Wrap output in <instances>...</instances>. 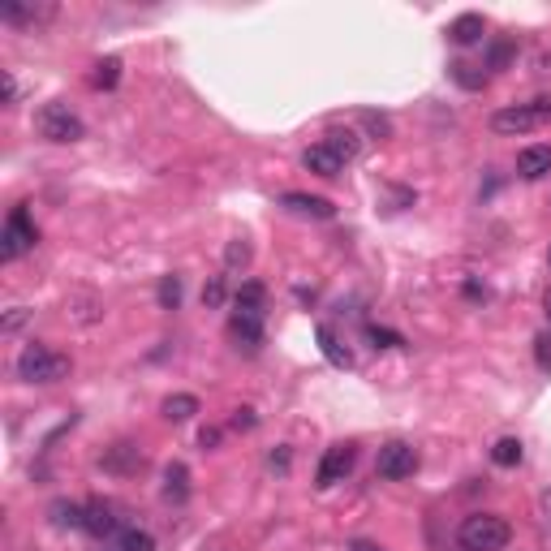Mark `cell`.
Here are the masks:
<instances>
[{"mask_svg": "<svg viewBox=\"0 0 551 551\" xmlns=\"http://www.w3.org/2000/svg\"><path fill=\"white\" fill-rule=\"evenodd\" d=\"M14 371H17V379H22V384H39V388H48V384H61V379H69L74 362H69L65 354L48 349V345L31 341L22 354H17Z\"/></svg>", "mask_w": 551, "mask_h": 551, "instance_id": "obj_1", "label": "cell"}, {"mask_svg": "<svg viewBox=\"0 0 551 551\" xmlns=\"http://www.w3.org/2000/svg\"><path fill=\"white\" fill-rule=\"evenodd\" d=\"M513 543V526L500 513H470L456 526V547L461 551H504Z\"/></svg>", "mask_w": 551, "mask_h": 551, "instance_id": "obj_2", "label": "cell"}, {"mask_svg": "<svg viewBox=\"0 0 551 551\" xmlns=\"http://www.w3.org/2000/svg\"><path fill=\"white\" fill-rule=\"evenodd\" d=\"M551 121V99H530V104H508L500 113H491V134H504V138H513V134H530L538 125H547Z\"/></svg>", "mask_w": 551, "mask_h": 551, "instance_id": "obj_3", "label": "cell"}, {"mask_svg": "<svg viewBox=\"0 0 551 551\" xmlns=\"http://www.w3.org/2000/svg\"><path fill=\"white\" fill-rule=\"evenodd\" d=\"M35 130H39V138H48V143H78L82 134H86V125H82V116L69 104L52 99V104H44L35 113Z\"/></svg>", "mask_w": 551, "mask_h": 551, "instance_id": "obj_4", "label": "cell"}, {"mask_svg": "<svg viewBox=\"0 0 551 551\" xmlns=\"http://www.w3.org/2000/svg\"><path fill=\"white\" fill-rule=\"evenodd\" d=\"M35 242H39V228L31 225V215H26V203H17L9 211V220H5V233H0V259L14 263L22 255H31Z\"/></svg>", "mask_w": 551, "mask_h": 551, "instance_id": "obj_5", "label": "cell"}, {"mask_svg": "<svg viewBox=\"0 0 551 551\" xmlns=\"http://www.w3.org/2000/svg\"><path fill=\"white\" fill-rule=\"evenodd\" d=\"M375 474L379 478H388V483H406L418 474V448L406 444V439H388L379 456H375Z\"/></svg>", "mask_w": 551, "mask_h": 551, "instance_id": "obj_6", "label": "cell"}, {"mask_svg": "<svg viewBox=\"0 0 551 551\" xmlns=\"http://www.w3.org/2000/svg\"><path fill=\"white\" fill-rule=\"evenodd\" d=\"M354 461H357V453H354V444H332L324 456H319V470H315V483L324 486H336V483H345L349 478V470H354Z\"/></svg>", "mask_w": 551, "mask_h": 551, "instance_id": "obj_7", "label": "cell"}, {"mask_svg": "<svg viewBox=\"0 0 551 551\" xmlns=\"http://www.w3.org/2000/svg\"><path fill=\"white\" fill-rule=\"evenodd\" d=\"M99 466H104L108 474H121V478H130V474L143 470V448H138V444H130V439H116L113 448H104Z\"/></svg>", "mask_w": 551, "mask_h": 551, "instance_id": "obj_8", "label": "cell"}, {"mask_svg": "<svg viewBox=\"0 0 551 551\" xmlns=\"http://www.w3.org/2000/svg\"><path fill=\"white\" fill-rule=\"evenodd\" d=\"M82 530L95 538H116L121 535V517H116V508L108 500H91L86 504V526Z\"/></svg>", "mask_w": 551, "mask_h": 551, "instance_id": "obj_9", "label": "cell"}, {"mask_svg": "<svg viewBox=\"0 0 551 551\" xmlns=\"http://www.w3.org/2000/svg\"><path fill=\"white\" fill-rule=\"evenodd\" d=\"M302 168H306V173H315V177H341L345 160L327 143H315V146H306V151H302Z\"/></svg>", "mask_w": 551, "mask_h": 551, "instance_id": "obj_10", "label": "cell"}, {"mask_svg": "<svg viewBox=\"0 0 551 551\" xmlns=\"http://www.w3.org/2000/svg\"><path fill=\"white\" fill-rule=\"evenodd\" d=\"M280 207L293 211V215H310V220H332V215H336V207H332L327 198H319V195H297V190L280 195Z\"/></svg>", "mask_w": 551, "mask_h": 551, "instance_id": "obj_11", "label": "cell"}, {"mask_svg": "<svg viewBox=\"0 0 551 551\" xmlns=\"http://www.w3.org/2000/svg\"><path fill=\"white\" fill-rule=\"evenodd\" d=\"M517 173L526 181H543L551 173V146L547 143L521 146V151H517Z\"/></svg>", "mask_w": 551, "mask_h": 551, "instance_id": "obj_12", "label": "cell"}, {"mask_svg": "<svg viewBox=\"0 0 551 551\" xmlns=\"http://www.w3.org/2000/svg\"><path fill=\"white\" fill-rule=\"evenodd\" d=\"M52 17H56L52 5H5V9H0V22H5V26H44Z\"/></svg>", "mask_w": 551, "mask_h": 551, "instance_id": "obj_13", "label": "cell"}, {"mask_svg": "<svg viewBox=\"0 0 551 551\" xmlns=\"http://www.w3.org/2000/svg\"><path fill=\"white\" fill-rule=\"evenodd\" d=\"M228 332H233L245 349H259V345H263V315H259V310H233Z\"/></svg>", "mask_w": 551, "mask_h": 551, "instance_id": "obj_14", "label": "cell"}, {"mask_svg": "<svg viewBox=\"0 0 551 551\" xmlns=\"http://www.w3.org/2000/svg\"><path fill=\"white\" fill-rule=\"evenodd\" d=\"M164 500L168 504L190 500V470H185V461H168L164 466Z\"/></svg>", "mask_w": 551, "mask_h": 551, "instance_id": "obj_15", "label": "cell"}, {"mask_svg": "<svg viewBox=\"0 0 551 551\" xmlns=\"http://www.w3.org/2000/svg\"><path fill=\"white\" fill-rule=\"evenodd\" d=\"M483 35H486L483 14H461V17L453 22V26H448V39H453L456 48H474V44H478Z\"/></svg>", "mask_w": 551, "mask_h": 551, "instance_id": "obj_16", "label": "cell"}, {"mask_svg": "<svg viewBox=\"0 0 551 551\" xmlns=\"http://www.w3.org/2000/svg\"><path fill=\"white\" fill-rule=\"evenodd\" d=\"M48 517L56 530H82L86 526V504H74V500H52L48 504Z\"/></svg>", "mask_w": 551, "mask_h": 551, "instance_id": "obj_17", "label": "cell"}, {"mask_svg": "<svg viewBox=\"0 0 551 551\" xmlns=\"http://www.w3.org/2000/svg\"><path fill=\"white\" fill-rule=\"evenodd\" d=\"M160 409H164V418H168V422H190L198 414V396H195V392H173Z\"/></svg>", "mask_w": 551, "mask_h": 551, "instance_id": "obj_18", "label": "cell"}, {"mask_svg": "<svg viewBox=\"0 0 551 551\" xmlns=\"http://www.w3.org/2000/svg\"><path fill=\"white\" fill-rule=\"evenodd\" d=\"M315 336H319V349H324V357L332 362V366H349V362H354V357H349V349L336 341V332H332L327 324L315 327Z\"/></svg>", "mask_w": 551, "mask_h": 551, "instance_id": "obj_19", "label": "cell"}, {"mask_svg": "<svg viewBox=\"0 0 551 551\" xmlns=\"http://www.w3.org/2000/svg\"><path fill=\"white\" fill-rule=\"evenodd\" d=\"M263 306H267V289H263L259 280H245L242 289L233 293V310H259L263 315Z\"/></svg>", "mask_w": 551, "mask_h": 551, "instance_id": "obj_20", "label": "cell"}, {"mask_svg": "<svg viewBox=\"0 0 551 551\" xmlns=\"http://www.w3.org/2000/svg\"><path fill=\"white\" fill-rule=\"evenodd\" d=\"M521 439H513V436H504V439H496L491 444V461L500 466V470H513V466H521Z\"/></svg>", "mask_w": 551, "mask_h": 551, "instance_id": "obj_21", "label": "cell"}, {"mask_svg": "<svg viewBox=\"0 0 551 551\" xmlns=\"http://www.w3.org/2000/svg\"><path fill=\"white\" fill-rule=\"evenodd\" d=\"M324 143L332 146V151H336V155H341L345 164H354L357 155H362V143H357V134H354V130H332V134L324 138Z\"/></svg>", "mask_w": 551, "mask_h": 551, "instance_id": "obj_22", "label": "cell"}, {"mask_svg": "<svg viewBox=\"0 0 551 551\" xmlns=\"http://www.w3.org/2000/svg\"><path fill=\"white\" fill-rule=\"evenodd\" d=\"M116 82H121V61H116V56H104L95 65V74H91V86H95V91H113Z\"/></svg>", "mask_w": 551, "mask_h": 551, "instance_id": "obj_23", "label": "cell"}, {"mask_svg": "<svg viewBox=\"0 0 551 551\" xmlns=\"http://www.w3.org/2000/svg\"><path fill=\"white\" fill-rule=\"evenodd\" d=\"M448 74H453V82H456V86H466V91H483V86H486V74H478V69L466 65V61L448 65Z\"/></svg>", "mask_w": 551, "mask_h": 551, "instance_id": "obj_24", "label": "cell"}, {"mask_svg": "<svg viewBox=\"0 0 551 551\" xmlns=\"http://www.w3.org/2000/svg\"><path fill=\"white\" fill-rule=\"evenodd\" d=\"M116 547L121 551H155V535H151V530H121V535H116Z\"/></svg>", "mask_w": 551, "mask_h": 551, "instance_id": "obj_25", "label": "cell"}, {"mask_svg": "<svg viewBox=\"0 0 551 551\" xmlns=\"http://www.w3.org/2000/svg\"><path fill=\"white\" fill-rule=\"evenodd\" d=\"M31 315H35L31 306H9L5 310V319H0V332H5V336H17L22 327L31 324Z\"/></svg>", "mask_w": 551, "mask_h": 551, "instance_id": "obj_26", "label": "cell"}, {"mask_svg": "<svg viewBox=\"0 0 551 551\" xmlns=\"http://www.w3.org/2000/svg\"><path fill=\"white\" fill-rule=\"evenodd\" d=\"M250 255H255V250H250V242H245V237H237V242H228V250H225V267H228V272L250 267Z\"/></svg>", "mask_w": 551, "mask_h": 551, "instance_id": "obj_27", "label": "cell"}, {"mask_svg": "<svg viewBox=\"0 0 551 551\" xmlns=\"http://www.w3.org/2000/svg\"><path fill=\"white\" fill-rule=\"evenodd\" d=\"M155 297H160V310H177V302H181V276H164Z\"/></svg>", "mask_w": 551, "mask_h": 551, "instance_id": "obj_28", "label": "cell"}, {"mask_svg": "<svg viewBox=\"0 0 551 551\" xmlns=\"http://www.w3.org/2000/svg\"><path fill=\"white\" fill-rule=\"evenodd\" d=\"M225 297H228L225 276H211L207 285H203V306H225Z\"/></svg>", "mask_w": 551, "mask_h": 551, "instance_id": "obj_29", "label": "cell"}, {"mask_svg": "<svg viewBox=\"0 0 551 551\" xmlns=\"http://www.w3.org/2000/svg\"><path fill=\"white\" fill-rule=\"evenodd\" d=\"M513 44H491V48H486V69H504L508 65V61H513Z\"/></svg>", "mask_w": 551, "mask_h": 551, "instance_id": "obj_30", "label": "cell"}, {"mask_svg": "<svg viewBox=\"0 0 551 551\" xmlns=\"http://www.w3.org/2000/svg\"><path fill=\"white\" fill-rule=\"evenodd\" d=\"M366 336L375 341V349H396V345H406L396 332H388V327H366Z\"/></svg>", "mask_w": 551, "mask_h": 551, "instance_id": "obj_31", "label": "cell"}, {"mask_svg": "<svg viewBox=\"0 0 551 551\" xmlns=\"http://www.w3.org/2000/svg\"><path fill=\"white\" fill-rule=\"evenodd\" d=\"M535 357H538V366H543V371H551V327L535 341Z\"/></svg>", "mask_w": 551, "mask_h": 551, "instance_id": "obj_32", "label": "cell"}, {"mask_svg": "<svg viewBox=\"0 0 551 551\" xmlns=\"http://www.w3.org/2000/svg\"><path fill=\"white\" fill-rule=\"evenodd\" d=\"M289 448H272V453H267V466H272L276 474H289Z\"/></svg>", "mask_w": 551, "mask_h": 551, "instance_id": "obj_33", "label": "cell"}, {"mask_svg": "<svg viewBox=\"0 0 551 551\" xmlns=\"http://www.w3.org/2000/svg\"><path fill=\"white\" fill-rule=\"evenodd\" d=\"M362 121H366V125H371L375 134H384V138H388L392 134V125H388V116H379V113H362Z\"/></svg>", "mask_w": 551, "mask_h": 551, "instance_id": "obj_34", "label": "cell"}, {"mask_svg": "<svg viewBox=\"0 0 551 551\" xmlns=\"http://www.w3.org/2000/svg\"><path fill=\"white\" fill-rule=\"evenodd\" d=\"M255 409H237V414H233V426H237V431H250V426H255Z\"/></svg>", "mask_w": 551, "mask_h": 551, "instance_id": "obj_35", "label": "cell"}, {"mask_svg": "<svg viewBox=\"0 0 551 551\" xmlns=\"http://www.w3.org/2000/svg\"><path fill=\"white\" fill-rule=\"evenodd\" d=\"M198 444H203V448H215V444H220V426H203Z\"/></svg>", "mask_w": 551, "mask_h": 551, "instance_id": "obj_36", "label": "cell"}, {"mask_svg": "<svg viewBox=\"0 0 551 551\" xmlns=\"http://www.w3.org/2000/svg\"><path fill=\"white\" fill-rule=\"evenodd\" d=\"M5 104H9V108L17 104V78L14 74H5Z\"/></svg>", "mask_w": 551, "mask_h": 551, "instance_id": "obj_37", "label": "cell"}, {"mask_svg": "<svg viewBox=\"0 0 551 551\" xmlns=\"http://www.w3.org/2000/svg\"><path fill=\"white\" fill-rule=\"evenodd\" d=\"M349 551H384V547H379V543H366V538H354V543H349Z\"/></svg>", "mask_w": 551, "mask_h": 551, "instance_id": "obj_38", "label": "cell"}, {"mask_svg": "<svg viewBox=\"0 0 551 551\" xmlns=\"http://www.w3.org/2000/svg\"><path fill=\"white\" fill-rule=\"evenodd\" d=\"M547 319H551V293H547Z\"/></svg>", "mask_w": 551, "mask_h": 551, "instance_id": "obj_39", "label": "cell"}, {"mask_svg": "<svg viewBox=\"0 0 551 551\" xmlns=\"http://www.w3.org/2000/svg\"><path fill=\"white\" fill-rule=\"evenodd\" d=\"M547 259H551V255H547Z\"/></svg>", "mask_w": 551, "mask_h": 551, "instance_id": "obj_40", "label": "cell"}]
</instances>
